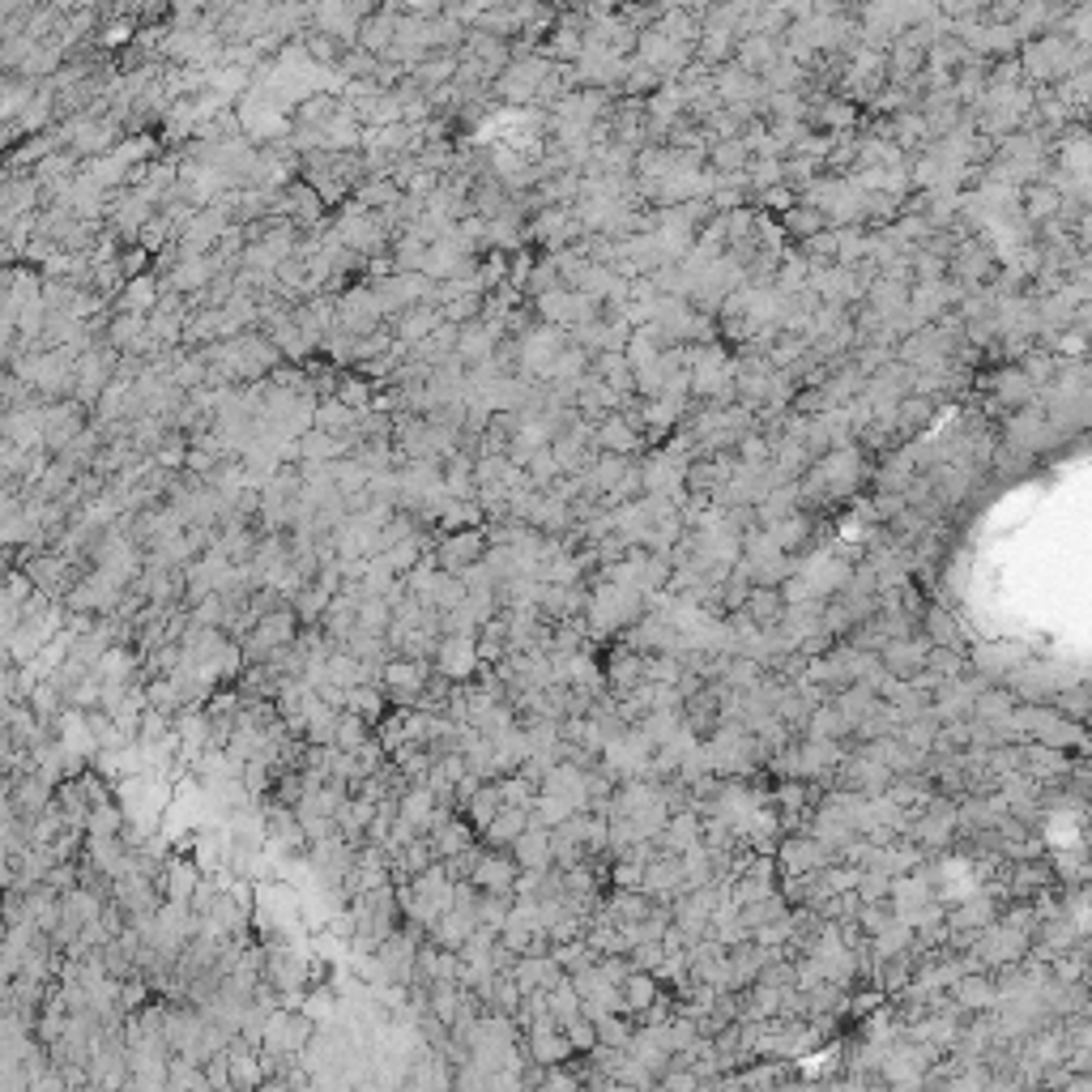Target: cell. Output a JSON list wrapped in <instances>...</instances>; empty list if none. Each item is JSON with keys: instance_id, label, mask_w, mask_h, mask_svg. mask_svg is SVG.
<instances>
[{"instance_id": "obj_1", "label": "cell", "mask_w": 1092, "mask_h": 1092, "mask_svg": "<svg viewBox=\"0 0 1092 1092\" xmlns=\"http://www.w3.org/2000/svg\"><path fill=\"white\" fill-rule=\"evenodd\" d=\"M551 69H556V61H551V56H542V52L512 56V61H508V69L495 78V95H499V99H508V103H533V99H538V90H542V82L551 78Z\"/></svg>"}, {"instance_id": "obj_2", "label": "cell", "mask_w": 1092, "mask_h": 1092, "mask_svg": "<svg viewBox=\"0 0 1092 1092\" xmlns=\"http://www.w3.org/2000/svg\"><path fill=\"white\" fill-rule=\"evenodd\" d=\"M533 312H538V321L560 325V329H568V334L602 317V312H598V300H594V295H585V291H573V287L546 291L542 300H533Z\"/></svg>"}, {"instance_id": "obj_3", "label": "cell", "mask_w": 1092, "mask_h": 1092, "mask_svg": "<svg viewBox=\"0 0 1092 1092\" xmlns=\"http://www.w3.org/2000/svg\"><path fill=\"white\" fill-rule=\"evenodd\" d=\"M431 675H436V662L397 653V658H389V662H385V679H380V687H385L389 704H397V709H414Z\"/></svg>"}, {"instance_id": "obj_4", "label": "cell", "mask_w": 1092, "mask_h": 1092, "mask_svg": "<svg viewBox=\"0 0 1092 1092\" xmlns=\"http://www.w3.org/2000/svg\"><path fill=\"white\" fill-rule=\"evenodd\" d=\"M385 321H389V312H385V304H380L372 283H355V287H346L338 295V329L363 338V334H376Z\"/></svg>"}, {"instance_id": "obj_5", "label": "cell", "mask_w": 1092, "mask_h": 1092, "mask_svg": "<svg viewBox=\"0 0 1092 1092\" xmlns=\"http://www.w3.org/2000/svg\"><path fill=\"white\" fill-rule=\"evenodd\" d=\"M585 222L577 214V205H542L533 218H529V239H538L546 252H560V248H573L577 239H585Z\"/></svg>"}, {"instance_id": "obj_6", "label": "cell", "mask_w": 1092, "mask_h": 1092, "mask_svg": "<svg viewBox=\"0 0 1092 1092\" xmlns=\"http://www.w3.org/2000/svg\"><path fill=\"white\" fill-rule=\"evenodd\" d=\"M90 423H95V414H90L86 402H78V397L48 402V406H44V444H48L52 453H65V444L78 440Z\"/></svg>"}, {"instance_id": "obj_7", "label": "cell", "mask_w": 1092, "mask_h": 1092, "mask_svg": "<svg viewBox=\"0 0 1092 1092\" xmlns=\"http://www.w3.org/2000/svg\"><path fill=\"white\" fill-rule=\"evenodd\" d=\"M436 670L448 675L453 683H470L478 670H482V653H478V636H461V632H448L436 649Z\"/></svg>"}, {"instance_id": "obj_8", "label": "cell", "mask_w": 1092, "mask_h": 1092, "mask_svg": "<svg viewBox=\"0 0 1092 1092\" xmlns=\"http://www.w3.org/2000/svg\"><path fill=\"white\" fill-rule=\"evenodd\" d=\"M487 529H453L436 542V556H440V568L444 573H465L470 564H478L487 556Z\"/></svg>"}, {"instance_id": "obj_9", "label": "cell", "mask_w": 1092, "mask_h": 1092, "mask_svg": "<svg viewBox=\"0 0 1092 1092\" xmlns=\"http://www.w3.org/2000/svg\"><path fill=\"white\" fill-rule=\"evenodd\" d=\"M163 278V291H175V295H197V291H205L214 278H218V260L214 256H197V252H184L167 273H158Z\"/></svg>"}, {"instance_id": "obj_10", "label": "cell", "mask_w": 1092, "mask_h": 1092, "mask_svg": "<svg viewBox=\"0 0 1092 1092\" xmlns=\"http://www.w3.org/2000/svg\"><path fill=\"white\" fill-rule=\"evenodd\" d=\"M508 854L516 858V867H521V871H546V867H556L551 829L538 824V819H529V829L512 841V850H508Z\"/></svg>"}, {"instance_id": "obj_11", "label": "cell", "mask_w": 1092, "mask_h": 1092, "mask_svg": "<svg viewBox=\"0 0 1092 1092\" xmlns=\"http://www.w3.org/2000/svg\"><path fill=\"white\" fill-rule=\"evenodd\" d=\"M516 875H521V867H516V858H512L508 850H482V858H478V867H474L470 880H474L482 892H512Z\"/></svg>"}, {"instance_id": "obj_12", "label": "cell", "mask_w": 1092, "mask_h": 1092, "mask_svg": "<svg viewBox=\"0 0 1092 1092\" xmlns=\"http://www.w3.org/2000/svg\"><path fill=\"white\" fill-rule=\"evenodd\" d=\"M482 922H478V909H461V905H453V909H444L431 926H427V939L431 943H440V948H448V952H457L474 931H478Z\"/></svg>"}, {"instance_id": "obj_13", "label": "cell", "mask_w": 1092, "mask_h": 1092, "mask_svg": "<svg viewBox=\"0 0 1092 1092\" xmlns=\"http://www.w3.org/2000/svg\"><path fill=\"white\" fill-rule=\"evenodd\" d=\"M163 300V278L158 273H137V278L124 283V291L112 300L116 312H137V317H150Z\"/></svg>"}, {"instance_id": "obj_14", "label": "cell", "mask_w": 1092, "mask_h": 1092, "mask_svg": "<svg viewBox=\"0 0 1092 1092\" xmlns=\"http://www.w3.org/2000/svg\"><path fill=\"white\" fill-rule=\"evenodd\" d=\"M581 52H585V35H581V18H573V14H564L560 22H556V31H551V39L542 44V56H551V61H560V65H577L581 61Z\"/></svg>"}, {"instance_id": "obj_15", "label": "cell", "mask_w": 1092, "mask_h": 1092, "mask_svg": "<svg viewBox=\"0 0 1092 1092\" xmlns=\"http://www.w3.org/2000/svg\"><path fill=\"white\" fill-rule=\"evenodd\" d=\"M389 325H393V334H397L402 342L414 346V342H423L427 334H436V329L444 325V308H440V304H414V308H406L402 317H393Z\"/></svg>"}, {"instance_id": "obj_16", "label": "cell", "mask_w": 1092, "mask_h": 1092, "mask_svg": "<svg viewBox=\"0 0 1092 1092\" xmlns=\"http://www.w3.org/2000/svg\"><path fill=\"white\" fill-rule=\"evenodd\" d=\"M529 819H533V811H525V806H504L491 824H487V833L478 837L487 850H512V841L529 829Z\"/></svg>"}, {"instance_id": "obj_17", "label": "cell", "mask_w": 1092, "mask_h": 1092, "mask_svg": "<svg viewBox=\"0 0 1092 1092\" xmlns=\"http://www.w3.org/2000/svg\"><path fill=\"white\" fill-rule=\"evenodd\" d=\"M372 819H376V802L363 798V794H351L346 806L338 811V833L355 846H368V833H372Z\"/></svg>"}, {"instance_id": "obj_18", "label": "cell", "mask_w": 1092, "mask_h": 1092, "mask_svg": "<svg viewBox=\"0 0 1092 1092\" xmlns=\"http://www.w3.org/2000/svg\"><path fill=\"white\" fill-rule=\"evenodd\" d=\"M397 18H402L397 10H376V14L363 22V31H359L355 44H359L363 52H372V56L385 61V56L393 52V39H397Z\"/></svg>"}, {"instance_id": "obj_19", "label": "cell", "mask_w": 1092, "mask_h": 1092, "mask_svg": "<svg viewBox=\"0 0 1092 1092\" xmlns=\"http://www.w3.org/2000/svg\"><path fill=\"white\" fill-rule=\"evenodd\" d=\"M205 880V871L197 867V858L188 854V858H171L167 863V871H163V880H158V888H163V897L167 901H192V892H197V884Z\"/></svg>"}, {"instance_id": "obj_20", "label": "cell", "mask_w": 1092, "mask_h": 1092, "mask_svg": "<svg viewBox=\"0 0 1092 1092\" xmlns=\"http://www.w3.org/2000/svg\"><path fill=\"white\" fill-rule=\"evenodd\" d=\"M427 841H431L436 858L444 863V858L461 854L465 846H474V841H478V829L470 824V819H457V815H448V819H444V824H440L436 833H427Z\"/></svg>"}, {"instance_id": "obj_21", "label": "cell", "mask_w": 1092, "mask_h": 1092, "mask_svg": "<svg viewBox=\"0 0 1092 1092\" xmlns=\"http://www.w3.org/2000/svg\"><path fill=\"white\" fill-rule=\"evenodd\" d=\"M265 334L273 338V346H278V351H283V359H291V363H304V359L317 351V346H312V338L304 334V325L295 321V312H291V317H283L278 325H269Z\"/></svg>"}, {"instance_id": "obj_22", "label": "cell", "mask_w": 1092, "mask_h": 1092, "mask_svg": "<svg viewBox=\"0 0 1092 1092\" xmlns=\"http://www.w3.org/2000/svg\"><path fill=\"white\" fill-rule=\"evenodd\" d=\"M457 338H461V325H448V321H444L436 334H427L423 342H414L410 355H414L419 363H427V368H440V363H448V359L457 355Z\"/></svg>"}, {"instance_id": "obj_23", "label": "cell", "mask_w": 1092, "mask_h": 1092, "mask_svg": "<svg viewBox=\"0 0 1092 1092\" xmlns=\"http://www.w3.org/2000/svg\"><path fill=\"white\" fill-rule=\"evenodd\" d=\"M641 440H636V427L624 419V414H607L598 427H594V448L598 453H632Z\"/></svg>"}, {"instance_id": "obj_24", "label": "cell", "mask_w": 1092, "mask_h": 1092, "mask_svg": "<svg viewBox=\"0 0 1092 1092\" xmlns=\"http://www.w3.org/2000/svg\"><path fill=\"white\" fill-rule=\"evenodd\" d=\"M499 811H504V794H499V781H495V777H487V781L478 785V794L465 802V819H470V824L478 829V837H482V833H487V824H491V819H495Z\"/></svg>"}, {"instance_id": "obj_25", "label": "cell", "mask_w": 1092, "mask_h": 1092, "mask_svg": "<svg viewBox=\"0 0 1092 1092\" xmlns=\"http://www.w3.org/2000/svg\"><path fill=\"white\" fill-rule=\"evenodd\" d=\"M78 478H82V465L78 461H69V457H52V465H48V474H44V482H39V499H65L73 487H78Z\"/></svg>"}, {"instance_id": "obj_26", "label": "cell", "mask_w": 1092, "mask_h": 1092, "mask_svg": "<svg viewBox=\"0 0 1092 1092\" xmlns=\"http://www.w3.org/2000/svg\"><path fill=\"white\" fill-rule=\"evenodd\" d=\"M150 329V317H137V312H116L112 321H107V342L120 351V355H133V346L141 342V334Z\"/></svg>"}, {"instance_id": "obj_27", "label": "cell", "mask_w": 1092, "mask_h": 1092, "mask_svg": "<svg viewBox=\"0 0 1092 1092\" xmlns=\"http://www.w3.org/2000/svg\"><path fill=\"white\" fill-rule=\"evenodd\" d=\"M385 704H389V696H385L380 683H355V687H346V709L359 713V717H368L372 726L385 721Z\"/></svg>"}, {"instance_id": "obj_28", "label": "cell", "mask_w": 1092, "mask_h": 1092, "mask_svg": "<svg viewBox=\"0 0 1092 1092\" xmlns=\"http://www.w3.org/2000/svg\"><path fill=\"white\" fill-rule=\"evenodd\" d=\"M560 287H564V273H560V265H556L551 256H542V260H533V265H529L521 295H525V300H542L546 291H560Z\"/></svg>"}, {"instance_id": "obj_29", "label": "cell", "mask_w": 1092, "mask_h": 1092, "mask_svg": "<svg viewBox=\"0 0 1092 1092\" xmlns=\"http://www.w3.org/2000/svg\"><path fill=\"white\" fill-rule=\"evenodd\" d=\"M317 427H325V431H334V436H346V431L359 427V410H351L338 393H329V397H321V406H317Z\"/></svg>"}, {"instance_id": "obj_30", "label": "cell", "mask_w": 1092, "mask_h": 1092, "mask_svg": "<svg viewBox=\"0 0 1092 1092\" xmlns=\"http://www.w3.org/2000/svg\"><path fill=\"white\" fill-rule=\"evenodd\" d=\"M124 824H129V815H124V806H120V798H116V802H99V806H90L86 833H90V837H120V833H124Z\"/></svg>"}, {"instance_id": "obj_31", "label": "cell", "mask_w": 1092, "mask_h": 1092, "mask_svg": "<svg viewBox=\"0 0 1092 1092\" xmlns=\"http://www.w3.org/2000/svg\"><path fill=\"white\" fill-rule=\"evenodd\" d=\"M146 704H150V709H158V713H167V717H175L188 700H184L180 683H175L171 675H163V679H146Z\"/></svg>"}, {"instance_id": "obj_32", "label": "cell", "mask_w": 1092, "mask_h": 1092, "mask_svg": "<svg viewBox=\"0 0 1092 1092\" xmlns=\"http://www.w3.org/2000/svg\"><path fill=\"white\" fill-rule=\"evenodd\" d=\"M499 781V794H504V806H525V811H533V802H538V781H529L525 772H508V777H495Z\"/></svg>"}, {"instance_id": "obj_33", "label": "cell", "mask_w": 1092, "mask_h": 1092, "mask_svg": "<svg viewBox=\"0 0 1092 1092\" xmlns=\"http://www.w3.org/2000/svg\"><path fill=\"white\" fill-rule=\"evenodd\" d=\"M368 738H376V726H372L368 717L342 709V717H338V747H342V751H355V747H363Z\"/></svg>"}, {"instance_id": "obj_34", "label": "cell", "mask_w": 1092, "mask_h": 1092, "mask_svg": "<svg viewBox=\"0 0 1092 1092\" xmlns=\"http://www.w3.org/2000/svg\"><path fill=\"white\" fill-rule=\"evenodd\" d=\"M525 474H529V487H533V491H551V482L564 474V470H560V461H556V453H551V444L538 448V453L529 457Z\"/></svg>"}, {"instance_id": "obj_35", "label": "cell", "mask_w": 1092, "mask_h": 1092, "mask_svg": "<svg viewBox=\"0 0 1092 1092\" xmlns=\"http://www.w3.org/2000/svg\"><path fill=\"white\" fill-rule=\"evenodd\" d=\"M338 397L351 406V410H372V402H376V385L368 380V376H346L342 372V380H338Z\"/></svg>"}, {"instance_id": "obj_36", "label": "cell", "mask_w": 1092, "mask_h": 1092, "mask_svg": "<svg viewBox=\"0 0 1092 1092\" xmlns=\"http://www.w3.org/2000/svg\"><path fill=\"white\" fill-rule=\"evenodd\" d=\"M389 624H393V602H389V598H363V602H359V628H363V632L389 636Z\"/></svg>"}, {"instance_id": "obj_37", "label": "cell", "mask_w": 1092, "mask_h": 1092, "mask_svg": "<svg viewBox=\"0 0 1092 1092\" xmlns=\"http://www.w3.org/2000/svg\"><path fill=\"white\" fill-rule=\"evenodd\" d=\"M444 308V321L448 325H470V321H478L482 312H487V295H461V300H448V304H440Z\"/></svg>"}, {"instance_id": "obj_38", "label": "cell", "mask_w": 1092, "mask_h": 1092, "mask_svg": "<svg viewBox=\"0 0 1092 1092\" xmlns=\"http://www.w3.org/2000/svg\"><path fill=\"white\" fill-rule=\"evenodd\" d=\"M645 666H649V662H641V658H632V653H615V658H611V683H615L619 692H632V687L641 683Z\"/></svg>"}, {"instance_id": "obj_39", "label": "cell", "mask_w": 1092, "mask_h": 1092, "mask_svg": "<svg viewBox=\"0 0 1092 1092\" xmlns=\"http://www.w3.org/2000/svg\"><path fill=\"white\" fill-rule=\"evenodd\" d=\"M738 56H743L747 69H768V65L777 61V44H772V35H751V39L738 48Z\"/></svg>"}, {"instance_id": "obj_40", "label": "cell", "mask_w": 1092, "mask_h": 1092, "mask_svg": "<svg viewBox=\"0 0 1092 1092\" xmlns=\"http://www.w3.org/2000/svg\"><path fill=\"white\" fill-rule=\"evenodd\" d=\"M69 704H73V709H82V713L103 709V675H99V670H90V675L69 692Z\"/></svg>"}, {"instance_id": "obj_41", "label": "cell", "mask_w": 1092, "mask_h": 1092, "mask_svg": "<svg viewBox=\"0 0 1092 1092\" xmlns=\"http://www.w3.org/2000/svg\"><path fill=\"white\" fill-rule=\"evenodd\" d=\"M619 986H624V1007H628V1011H641V1007L653 1003V982H649L645 973H632V977H624Z\"/></svg>"}, {"instance_id": "obj_42", "label": "cell", "mask_w": 1092, "mask_h": 1092, "mask_svg": "<svg viewBox=\"0 0 1092 1092\" xmlns=\"http://www.w3.org/2000/svg\"><path fill=\"white\" fill-rule=\"evenodd\" d=\"M482 841H474V846H465L461 854H453V858H444V867H448V875L453 880H470L474 875V867H478V858H482Z\"/></svg>"}, {"instance_id": "obj_43", "label": "cell", "mask_w": 1092, "mask_h": 1092, "mask_svg": "<svg viewBox=\"0 0 1092 1092\" xmlns=\"http://www.w3.org/2000/svg\"><path fill=\"white\" fill-rule=\"evenodd\" d=\"M150 256H154V252H150V248H141L137 239H133V243H124V248H120V269H124V278H137V273H146Z\"/></svg>"}, {"instance_id": "obj_44", "label": "cell", "mask_w": 1092, "mask_h": 1092, "mask_svg": "<svg viewBox=\"0 0 1092 1092\" xmlns=\"http://www.w3.org/2000/svg\"><path fill=\"white\" fill-rule=\"evenodd\" d=\"M594 1024H598V1041H602V1045H624V1041H628V1024H624L619 1016L607 1011V1016H598Z\"/></svg>"}, {"instance_id": "obj_45", "label": "cell", "mask_w": 1092, "mask_h": 1092, "mask_svg": "<svg viewBox=\"0 0 1092 1092\" xmlns=\"http://www.w3.org/2000/svg\"><path fill=\"white\" fill-rule=\"evenodd\" d=\"M611 880H615V888H632V892H636V888L645 884V867H641L636 858H624V863L611 871Z\"/></svg>"}, {"instance_id": "obj_46", "label": "cell", "mask_w": 1092, "mask_h": 1092, "mask_svg": "<svg viewBox=\"0 0 1092 1092\" xmlns=\"http://www.w3.org/2000/svg\"><path fill=\"white\" fill-rule=\"evenodd\" d=\"M751 615H755L760 624H772V619L781 615V598H777V594H768V590H760V594L751 598Z\"/></svg>"}, {"instance_id": "obj_47", "label": "cell", "mask_w": 1092, "mask_h": 1092, "mask_svg": "<svg viewBox=\"0 0 1092 1092\" xmlns=\"http://www.w3.org/2000/svg\"><path fill=\"white\" fill-rule=\"evenodd\" d=\"M406 14H419V18H440L453 0H402Z\"/></svg>"}, {"instance_id": "obj_48", "label": "cell", "mask_w": 1092, "mask_h": 1092, "mask_svg": "<svg viewBox=\"0 0 1092 1092\" xmlns=\"http://www.w3.org/2000/svg\"><path fill=\"white\" fill-rule=\"evenodd\" d=\"M743 154H747V150H743L738 141H726V146H721V150H717L713 158H717L721 167H738V163H743Z\"/></svg>"}, {"instance_id": "obj_49", "label": "cell", "mask_w": 1092, "mask_h": 1092, "mask_svg": "<svg viewBox=\"0 0 1092 1092\" xmlns=\"http://www.w3.org/2000/svg\"><path fill=\"white\" fill-rule=\"evenodd\" d=\"M781 10H789V14H806L811 10V0H777Z\"/></svg>"}]
</instances>
